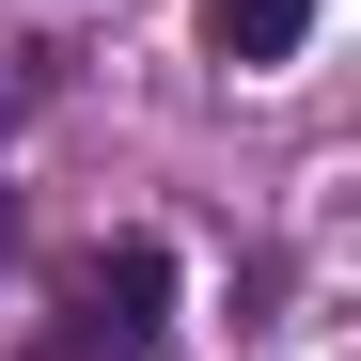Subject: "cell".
Returning <instances> with one entry per match:
<instances>
[{
  "mask_svg": "<svg viewBox=\"0 0 361 361\" xmlns=\"http://www.w3.org/2000/svg\"><path fill=\"white\" fill-rule=\"evenodd\" d=\"M220 63H298V32H314V0H204Z\"/></svg>",
  "mask_w": 361,
  "mask_h": 361,
  "instance_id": "obj_2",
  "label": "cell"
},
{
  "mask_svg": "<svg viewBox=\"0 0 361 361\" xmlns=\"http://www.w3.org/2000/svg\"><path fill=\"white\" fill-rule=\"evenodd\" d=\"M173 345V252L157 235H126V252H79L63 298H47L32 361H157Z\"/></svg>",
  "mask_w": 361,
  "mask_h": 361,
  "instance_id": "obj_1",
  "label": "cell"
},
{
  "mask_svg": "<svg viewBox=\"0 0 361 361\" xmlns=\"http://www.w3.org/2000/svg\"><path fill=\"white\" fill-rule=\"evenodd\" d=\"M0 252H16V189H0Z\"/></svg>",
  "mask_w": 361,
  "mask_h": 361,
  "instance_id": "obj_3",
  "label": "cell"
}]
</instances>
